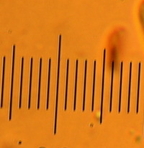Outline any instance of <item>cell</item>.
<instances>
[{
  "label": "cell",
  "mask_w": 144,
  "mask_h": 148,
  "mask_svg": "<svg viewBox=\"0 0 144 148\" xmlns=\"http://www.w3.org/2000/svg\"><path fill=\"white\" fill-rule=\"evenodd\" d=\"M61 35H59V56H58V67H57V78H56V106H55V119H54V134H56L58 120V103H59V81H60V66H61Z\"/></svg>",
  "instance_id": "1"
},
{
  "label": "cell",
  "mask_w": 144,
  "mask_h": 148,
  "mask_svg": "<svg viewBox=\"0 0 144 148\" xmlns=\"http://www.w3.org/2000/svg\"><path fill=\"white\" fill-rule=\"evenodd\" d=\"M14 60H15V45L12 47V66L11 73V84H10V114H9V120H12V102H13V87H14Z\"/></svg>",
  "instance_id": "2"
},
{
  "label": "cell",
  "mask_w": 144,
  "mask_h": 148,
  "mask_svg": "<svg viewBox=\"0 0 144 148\" xmlns=\"http://www.w3.org/2000/svg\"><path fill=\"white\" fill-rule=\"evenodd\" d=\"M105 66H106V50L105 49L103 51V66H102L100 118H99V122H100V124L102 123V120H103V101H104V86H105Z\"/></svg>",
  "instance_id": "3"
},
{
  "label": "cell",
  "mask_w": 144,
  "mask_h": 148,
  "mask_svg": "<svg viewBox=\"0 0 144 148\" xmlns=\"http://www.w3.org/2000/svg\"><path fill=\"white\" fill-rule=\"evenodd\" d=\"M43 59H40L39 62V73H38V102H37V109H40V101H41V76H42Z\"/></svg>",
  "instance_id": "4"
},
{
  "label": "cell",
  "mask_w": 144,
  "mask_h": 148,
  "mask_svg": "<svg viewBox=\"0 0 144 148\" xmlns=\"http://www.w3.org/2000/svg\"><path fill=\"white\" fill-rule=\"evenodd\" d=\"M123 63H120V88H119V103H118V113L121 112V99L122 92H123Z\"/></svg>",
  "instance_id": "5"
},
{
  "label": "cell",
  "mask_w": 144,
  "mask_h": 148,
  "mask_svg": "<svg viewBox=\"0 0 144 148\" xmlns=\"http://www.w3.org/2000/svg\"><path fill=\"white\" fill-rule=\"evenodd\" d=\"M78 66L79 61H76V73H75V86H74V112H75L76 109V95H77V80H78Z\"/></svg>",
  "instance_id": "6"
},
{
  "label": "cell",
  "mask_w": 144,
  "mask_h": 148,
  "mask_svg": "<svg viewBox=\"0 0 144 148\" xmlns=\"http://www.w3.org/2000/svg\"><path fill=\"white\" fill-rule=\"evenodd\" d=\"M114 70H115V64L114 62L112 63V71H111V87H110V113L112 112V93H113V80H114Z\"/></svg>",
  "instance_id": "7"
},
{
  "label": "cell",
  "mask_w": 144,
  "mask_h": 148,
  "mask_svg": "<svg viewBox=\"0 0 144 148\" xmlns=\"http://www.w3.org/2000/svg\"><path fill=\"white\" fill-rule=\"evenodd\" d=\"M32 64H33V58L30 59V84H29V94H28V109H30L31 105V90H32Z\"/></svg>",
  "instance_id": "8"
},
{
  "label": "cell",
  "mask_w": 144,
  "mask_h": 148,
  "mask_svg": "<svg viewBox=\"0 0 144 148\" xmlns=\"http://www.w3.org/2000/svg\"><path fill=\"white\" fill-rule=\"evenodd\" d=\"M96 60L94 61V74H93V86H92V105L91 112H94V93H95V83H96Z\"/></svg>",
  "instance_id": "9"
},
{
  "label": "cell",
  "mask_w": 144,
  "mask_h": 148,
  "mask_svg": "<svg viewBox=\"0 0 144 148\" xmlns=\"http://www.w3.org/2000/svg\"><path fill=\"white\" fill-rule=\"evenodd\" d=\"M87 65H88V62H87V60H86V61H85V66H84V94H83V106H82V111H83V112H84V110H85V99H86V87H87Z\"/></svg>",
  "instance_id": "10"
},
{
  "label": "cell",
  "mask_w": 144,
  "mask_h": 148,
  "mask_svg": "<svg viewBox=\"0 0 144 148\" xmlns=\"http://www.w3.org/2000/svg\"><path fill=\"white\" fill-rule=\"evenodd\" d=\"M23 71H24V58L21 59V73H20V101H19V109L22 106V93H23Z\"/></svg>",
  "instance_id": "11"
},
{
  "label": "cell",
  "mask_w": 144,
  "mask_h": 148,
  "mask_svg": "<svg viewBox=\"0 0 144 148\" xmlns=\"http://www.w3.org/2000/svg\"><path fill=\"white\" fill-rule=\"evenodd\" d=\"M69 60L67 59L66 62V93H65V101H64V111L67 109V98H68V82H69Z\"/></svg>",
  "instance_id": "12"
},
{
  "label": "cell",
  "mask_w": 144,
  "mask_h": 148,
  "mask_svg": "<svg viewBox=\"0 0 144 148\" xmlns=\"http://www.w3.org/2000/svg\"><path fill=\"white\" fill-rule=\"evenodd\" d=\"M141 63L138 65V88H137V100H136V113H138L139 110V98H140V84H141Z\"/></svg>",
  "instance_id": "13"
},
{
  "label": "cell",
  "mask_w": 144,
  "mask_h": 148,
  "mask_svg": "<svg viewBox=\"0 0 144 148\" xmlns=\"http://www.w3.org/2000/svg\"><path fill=\"white\" fill-rule=\"evenodd\" d=\"M131 75H132V63H130V70H129V86H128V96H127V112L130 113V90H131Z\"/></svg>",
  "instance_id": "14"
},
{
  "label": "cell",
  "mask_w": 144,
  "mask_h": 148,
  "mask_svg": "<svg viewBox=\"0 0 144 148\" xmlns=\"http://www.w3.org/2000/svg\"><path fill=\"white\" fill-rule=\"evenodd\" d=\"M5 63L6 57H3V68H2V82H1V108L3 107V96H4V74H5Z\"/></svg>",
  "instance_id": "15"
},
{
  "label": "cell",
  "mask_w": 144,
  "mask_h": 148,
  "mask_svg": "<svg viewBox=\"0 0 144 148\" xmlns=\"http://www.w3.org/2000/svg\"><path fill=\"white\" fill-rule=\"evenodd\" d=\"M50 66H51V59L48 60V88H47V99H46V110L49 108V92H50Z\"/></svg>",
  "instance_id": "16"
}]
</instances>
